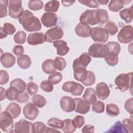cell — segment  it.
<instances>
[{"label": "cell", "mask_w": 133, "mask_h": 133, "mask_svg": "<svg viewBox=\"0 0 133 133\" xmlns=\"http://www.w3.org/2000/svg\"><path fill=\"white\" fill-rule=\"evenodd\" d=\"M20 24L28 32L38 31L42 28V24L38 18L35 17L33 14L28 10H25L18 18Z\"/></svg>", "instance_id": "6da1fadb"}, {"label": "cell", "mask_w": 133, "mask_h": 133, "mask_svg": "<svg viewBox=\"0 0 133 133\" xmlns=\"http://www.w3.org/2000/svg\"><path fill=\"white\" fill-rule=\"evenodd\" d=\"M80 22L94 25L100 23L99 12L98 9H87L84 11L79 17Z\"/></svg>", "instance_id": "7a4b0ae2"}, {"label": "cell", "mask_w": 133, "mask_h": 133, "mask_svg": "<svg viewBox=\"0 0 133 133\" xmlns=\"http://www.w3.org/2000/svg\"><path fill=\"white\" fill-rule=\"evenodd\" d=\"M132 74V72L122 73L116 77L114 83L121 91L125 92L131 87Z\"/></svg>", "instance_id": "3957f363"}, {"label": "cell", "mask_w": 133, "mask_h": 133, "mask_svg": "<svg viewBox=\"0 0 133 133\" xmlns=\"http://www.w3.org/2000/svg\"><path fill=\"white\" fill-rule=\"evenodd\" d=\"M109 52V49L106 44L94 43L88 48V54L94 58H104Z\"/></svg>", "instance_id": "277c9868"}, {"label": "cell", "mask_w": 133, "mask_h": 133, "mask_svg": "<svg viewBox=\"0 0 133 133\" xmlns=\"http://www.w3.org/2000/svg\"><path fill=\"white\" fill-rule=\"evenodd\" d=\"M90 36L94 42L100 44L107 42L109 37V35L107 30L101 26L91 28Z\"/></svg>", "instance_id": "5b68a950"}, {"label": "cell", "mask_w": 133, "mask_h": 133, "mask_svg": "<svg viewBox=\"0 0 133 133\" xmlns=\"http://www.w3.org/2000/svg\"><path fill=\"white\" fill-rule=\"evenodd\" d=\"M62 89L65 92L71 93L74 96H81L84 89V87L81 84L74 81H68L63 84Z\"/></svg>", "instance_id": "8992f818"}, {"label": "cell", "mask_w": 133, "mask_h": 133, "mask_svg": "<svg viewBox=\"0 0 133 133\" xmlns=\"http://www.w3.org/2000/svg\"><path fill=\"white\" fill-rule=\"evenodd\" d=\"M0 127L4 132H10L14 128L13 118L6 111H2L1 113Z\"/></svg>", "instance_id": "52a82bcc"}, {"label": "cell", "mask_w": 133, "mask_h": 133, "mask_svg": "<svg viewBox=\"0 0 133 133\" xmlns=\"http://www.w3.org/2000/svg\"><path fill=\"white\" fill-rule=\"evenodd\" d=\"M21 4V1L11 0L9 1L8 14L11 18L17 19L21 16L24 11Z\"/></svg>", "instance_id": "ba28073f"}, {"label": "cell", "mask_w": 133, "mask_h": 133, "mask_svg": "<svg viewBox=\"0 0 133 133\" xmlns=\"http://www.w3.org/2000/svg\"><path fill=\"white\" fill-rule=\"evenodd\" d=\"M132 26L127 25L123 26L117 35V39L122 43L127 44L131 42L133 40Z\"/></svg>", "instance_id": "9c48e42d"}, {"label": "cell", "mask_w": 133, "mask_h": 133, "mask_svg": "<svg viewBox=\"0 0 133 133\" xmlns=\"http://www.w3.org/2000/svg\"><path fill=\"white\" fill-rule=\"evenodd\" d=\"M63 36V31L61 28L58 26L48 30L45 34V41L48 43H54L61 38Z\"/></svg>", "instance_id": "30bf717a"}, {"label": "cell", "mask_w": 133, "mask_h": 133, "mask_svg": "<svg viewBox=\"0 0 133 133\" xmlns=\"http://www.w3.org/2000/svg\"><path fill=\"white\" fill-rule=\"evenodd\" d=\"M33 123L31 122L27 121L22 119L19 121L15 123L14 125L15 130L11 131V132H19V133H30L31 132V129Z\"/></svg>", "instance_id": "8fae6325"}, {"label": "cell", "mask_w": 133, "mask_h": 133, "mask_svg": "<svg viewBox=\"0 0 133 133\" xmlns=\"http://www.w3.org/2000/svg\"><path fill=\"white\" fill-rule=\"evenodd\" d=\"M23 113L26 118L30 120H34L38 116L39 110L35 105L31 102H29L24 106Z\"/></svg>", "instance_id": "7c38bea8"}, {"label": "cell", "mask_w": 133, "mask_h": 133, "mask_svg": "<svg viewBox=\"0 0 133 133\" xmlns=\"http://www.w3.org/2000/svg\"><path fill=\"white\" fill-rule=\"evenodd\" d=\"M91 60L90 56L87 52H84L81 56L74 60L73 62V69L78 68H86Z\"/></svg>", "instance_id": "4fadbf2b"}, {"label": "cell", "mask_w": 133, "mask_h": 133, "mask_svg": "<svg viewBox=\"0 0 133 133\" xmlns=\"http://www.w3.org/2000/svg\"><path fill=\"white\" fill-rule=\"evenodd\" d=\"M74 100L75 103L74 109L75 112L82 114H85L89 112L90 108L89 103L81 98H75Z\"/></svg>", "instance_id": "5bb4252c"}, {"label": "cell", "mask_w": 133, "mask_h": 133, "mask_svg": "<svg viewBox=\"0 0 133 133\" xmlns=\"http://www.w3.org/2000/svg\"><path fill=\"white\" fill-rule=\"evenodd\" d=\"M61 108L65 112L70 113L74 111L75 103L74 99L68 96L61 97L60 101Z\"/></svg>", "instance_id": "9a60e30c"}, {"label": "cell", "mask_w": 133, "mask_h": 133, "mask_svg": "<svg viewBox=\"0 0 133 133\" xmlns=\"http://www.w3.org/2000/svg\"><path fill=\"white\" fill-rule=\"evenodd\" d=\"M42 24L47 28L55 26L57 22V16L54 12H45L41 17Z\"/></svg>", "instance_id": "2e32d148"}, {"label": "cell", "mask_w": 133, "mask_h": 133, "mask_svg": "<svg viewBox=\"0 0 133 133\" xmlns=\"http://www.w3.org/2000/svg\"><path fill=\"white\" fill-rule=\"evenodd\" d=\"M96 93L99 99L105 100L109 97L110 94V90L105 83L100 82L96 86Z\"/></svg>", "instance_id": "e0dca14e"}, {"label": "cell", "mask_w": 133, "mask_h": 133, "mask_svg": "<svg viewBox=\"0 0 133 133\" xmlns=\"http://www.w3.org/2000/svg\"><path fill=\"white\" fill-rule=\"evenodd\" d=\"M45 42V35L42 32H36L31 33L28 35L27 42L31 45H37L42 44Z\"/></svg>", "instance_id": "ac0fdd59"}, {"label": "cell", "mask_w": 133, "mask_h": 133, "mask_svg": "<svg viewBox=\"0 0 133 133\" xmlns=\"http://www.w3.org/2000/svg\"><path fill=\"white\" fill-rule=\"evenodd\" d=\"M91 28L88 24L78 23L75 28V32L77 35L81 37H88L90 36Z\"/></svg>", "instance_id": "d6986e66"}, {"label": "cell", "mask_w": 133, "mask_h": 133, "mask_svg": "<svg viewBox=\"0 0 133 133\" xmlns=\"http://www.w3.org/2000/svg\"><path fill=\"white\" fill-rule=\"evenodd\" d=\"M1 64L6 68H10L14 66L16 62V58L10 52H5L1 56Z\"/></svg>", "instance_id": "ffe728a7"}, {"label": "cell", "mask_w": 133, "mask_h": 133, "mask_svg": "<svg viewBox=\"0 0 133 133\" xmlns=\"http://www.w3.org/2000/svg\"><path fill=\"white\" fill-rule=\"evenodd\" d=\"M53 45L57 49V54L60 56H65L69 51L67 43L63 40L56 41L53 43Z\"/></svg>", "instance_id": "44dd1931"}, {"label": "cell", "mask_w": 133, "mask_h": 133, "mask_svg": "<svg viewBox=\"0 0 133 133\" xmlns=\"http://www.w3.org/2000/svg\"><path fill=\"white\" fill-rule=\"evenodd\" d=\"M5 111L9 113L13 119L18 117L21 113V109L20 105L15 102L10 103L6 108Z\"/></svg>", "instance_id": "7402d4cb"}, {"label": "cell", "mask_w": 133, "mask_h": 133, "mask_svg": "<svg viewBox=\"0 0 133 133\" xmlns=\"http://www.w3.org/2000/svg\"><path fill=\"white\" fill-rule=\"evenodd\" d=\"M44 72L48 74H52L56 72V68L54 65V60L51 59L45 60L42 65Z\"/></svg>", "instance_id": "603a6c76"}, {"label": "cell", "mask_w": 133, "mask_h": 133, "mask_svg": "<svg viewBox=\"0 0 133 133\" xmlns=\"http://www.w3.org/2000/svg\"><path fill=\"white\" fill-rule=\"evenodd\" d=\"M83 98L88 103L92 104L97 100L96 91L94 88H87L83 96Z\"/></svg>", "instance_id": "cb8c5ba5"}, {"label": "cell", "mask_w": 133, "mask_h": 133, "mask_svg": "<svg viewBox=\"0 0 133 133\" xmlns=\"http://www.w3.org/2000/svg\"><path fill=\"white\" fill-rule=\"evenodd\" d=\"M31 58L26 55H22L17 58V64L21 69H28L31 66Z\"/></svg>", "instance_id": "d4e9b609"}, {"label": "cell", "mask_w": 133, "mask_h": 133, "mask_svg": "<svg viewBox=\"0 0 133 133\" xmlns=\"http://www.w3.org/2000/svg\"><path fill=\"white\" fill-rule=\"evenodd\" d=\"M76 127L73 119L67 118L63 121V125L61 129L64 132L72 133L76 130Z\"/></svg>", "instance_id": "484cf974"}, {"label": "cell", "mask_w": 133, "mask_h": 133, "mask_svg": "<svg viewBox=\"0 0 133 133\" xmlns=\"http://www.w3.org/2000/svg\"><path fill=\"white\" fill-rule=\"evenodd\" d=\"M132 6H131L130 8H126L121 11L119 15L123 20L127 23H129L132 20Z\"/></svg>", "instance_id": "4316f807"}, {"label": "cell", "mask_w": 133, "mask_h": 133, "mask_svg": "<svg viewBox=\"0 0 133 133\" xmlns=\"http://www.w3.org/2000/svg\"><path fill=\"white\" fill-rule=\"evenodd\" d=\"M105 132H128L126 127L123 125L120 121L115 122Z\"/></svg>", "instance_id": "83f0119b"}, {"label": "cell", "mask_w": 133, "mask_h": 133, "mask_svg": "<svg viewBox=\"0 0 133 133\" xmlns=\"http://www.w3.org/2000/svg\"><path fill=\"white\" fill-rule=\"evenodd\" d=\"M60 4L58 1H50L46 3L44 10L48 12H55L59 9Z\"/></svg>", "instance_id": "f1b7e54d"}, {"label": "cell", "mask_w": 133, "mask_h": 133, "mask_svg": "<svg viewBox=\"0 0 133 133\" xmlns=\"http://www.w3.org/2000/svg\"><path fill=\"white\" fill-rule=\"evenodd\" d=\"M124 4L123 1L112 0L110 1L108 7L110 11L113 12H117L123 8Z\"/></svg>", "instance_id": "f546056e"}, {"label": "cell", "mask_w": 133, "mask_h": 133, "mask_svg": "<svg viewBox=\"0 0 133 133\" xmlns=\"http://www.w3.org/2000/svg\"><path fill=\"white\" fill-rule=\"evenodd\" d=\"M104 59L107 63L110 66H113L116 65L118 61V55L112 52H109L104 57Z\"/></svg>", "instance_id": "4dcf8cb0"}, {"label": "cell", "mask_w": 133, "mask_h": 133, "mask_svg": "<svg viewBox=\"0 0 133 133\" xmlns=\"http://www.w3.org/2000/svg\"><path fill=\"white\" fill-rule=\"evenodd\" d=\"M10 87H15L18 91H24L26 87V85L25 82L22 79L16 78L10 82Z\"/></svg>", "instance_id": "1f68e13d"}, {"label": "cell", "mask_w": 133, "mask_h": 133, "mask_svg": "<svg viewBox=\"0 0 133 133\" xmlns=\"http://www.w3.org/2000/svg\"><path fill=\"white\" fill-rule=\"evenodd\" d=\"M32 103L37 108H43L46 103V99L41 95H35L32 97Z\"/></svg>", "instance_id": "d6a6232c"}, {"label": "cell", "mask_w": 133, "mask_h": 133, "mask_svg": "<svg viewBox=\"0 0 133 133\" xmlns=\"http://www.w3.org/2000/svg\"><path fill=\"white\" fill-rule=\"evenodd\" d=\"M106 113L110 116L115 117L119 115V110L116 104L114 103H109L106 106Z\"/></svg>", "instance_id": "836d02e7"}, {"label": "cell", "mask_w": 133, "mask_h": 133, "mask_svg": "<svg viewBox=\"0 0 133 133\" xmlns=\"http://www.w3.org/2000/svg\"><path fill=\"white\" fill-rule=\"evenodd\" d=\"M46 126L41 122H36L33 124L31 129L32 133H43L45 132L46 129Z\"/></svg>", "instance_id": "e575fe53"}, {"label": "cell", "mask_w": 133, "mask_h": 133, "mask_svg": "<svg viewBox=\"0 0 133 133\" xmlns=\"http://www.w3.org/2000/svg\"><path fill=\"white\" fill-rule=\"evenodd\" d=\"M104 29L107 30L109 35L111 36L115 35L118 30V28L116 24L112 21H108L105 24Z\"/></svg>", "instance_id": "d590c367"}, {"label": "cell", "mask_w": 133, "mask_h": 133, "mask_svg": "<svg viewBox=\"0 0 133 133\" xmlns=\"http://www.w3.org/2000/svg\"><path fill=\"white\" fill-rule=\"evenodd\" d=\"M96 81V77L94 73L90 71H87V75L83 81L82 82L85 86H89L93 85Z\"/></svg>", "instance_id": "8d00e7d4"}, {"label": "cell", "mask_w": 133, "mask_h": 133, "mask_svg": "<svg viewBox=\"0 0 133 133\" xmlns=\"http://www.w3.org/2000/svg\"><path fill=\"white\" fill-rule=\"evenodd\" d=\"M26 34L23 31H18L14 36V42L18 44H23L26 41Z\"/></svg>", "instance_id": "74e56055"}, {"label": "cell", "mask_w": 133, "mask_h": 133, "mask_svg": "<svg viewBox=\"0 0 133 133\" xmlns=\"http://www.w3.org/2000/svg\"><path fill=\"white\" fill-rule=\"evenodd\" d=\"M48 125L55 129H61L63 125V121L56 117H52L48 119Z\"/></svg>", "instance_id": "f35d334b"}, {"label": "cell", "mask_w": 133, "mask_h": 133, "mask_svg": "<svg viewBox=\"0 0 133 133\" xmlns=\"http://www.w3.org/2000/svg\"><path fill=\"white\" fill-rule=\"evenodd\" d=\"M44 5L43 2L39 0L30 1L28 3V8L33 11L41 9Z\"/></svg>", "instance_id": "ab89813d"}, {"label": "cell", "mask_w": 133, "mask_h": 133, "mask_svg": "<svg viewBox=\"0 0 133 133\" xmlns=\"http://www.w3.org/2000/svg\"><path fill=\"white\" fill-rule=\"evenodd\" d=\"M54 65L56 70L62 71L66 65V62L65 59L60 57H56L54 60Z\"/></svg>", "instance_id": "60d3db41"}, {"label": "cell", "mask_w": 133, "mask_h": 133, "mask_svg": "<svg viewBox=\"0 0 133 133\" xmlns=\"http://www.w3.org/2000/svg\"><path fill=\"white\" fill-rule=\"evenodd\" d=\"M92 110L94 112L97 113H103L104 111V104L101 101H96L92 104Z\"/></svg>", "instance_id": "b9f144b4"}, {"label": "cell", "mask_w": 133, "mask_h": 133, "mask_svg": "<svg viewBox=\"0 0 133 133\" xmlns=\"http://www.w3.org/2000/svg\"><path fill=\"white\" fill-rule=\"evenodd\" d=\"M106 45L109 49V52H114L117 55L119 54L121 51V47L118 43L115 42H110L107 43Z\"/></svg>", "instance_id": "7bdbcfd3"}, {"label": "cell", "mask_w": 133, "mask_h": 133, "mask_svg": "<svg viewBox=\"0 0 133 133\" xmlns=\"http://www.w3.org/2000/svg\"><path fill=\"white\" fill-rule=\"evenodd\" d=\"M29 98L28 93L24 91H19L17 94L16 100L21 103L26 102Z\"/></svg>", "instance_id": "ee69618b"}, {"label": "cell", "mask_w": 133, "mask_h": 133, "mask_svg": "<svg viewBox=\"0 0 133 133\" xmlns=\"http://www.w3.org/2000/svg\"><path fill=\"white\" fill-rule=\"evenodd\" d=\"M40 87L47 92H51L54 89L53 84L49 80H44L40 84Z\"/></svg>", "instance_id": "f6af8a7d"}, {"label": "cell", "mask_w": 133, "mask_h": 133, "mask_svg": "<svg viewBox=\"0 0 133 133\" xmlns=\"http://www.w3.org/2000/svg\"><path fill=\"white\" fill-rule=\"evenodd\" d=\"M9 1L7 0H0V17L4 18L7 15V6Z\"/></svg>", "instance_id": "bcb514c9"}, {"label": "cell", "mask_w": 133, "mask_h": 133, "mask_svg": "<svg viewBox=\"0 0 133 133\" xmlns=\"http://www.w3.org/2000/svg\"><path fill=\"white\" fill-rule=\"evenodd\" d=\"M19 91L13 87H10L6 90V98L10 101L16 100L17 94Z\"/></svg>", "instance_id": "7dc6e473"}, {"label": "cell", "mask_w": 133, "mask_h": 133, "mask_svg": "<svg viewBox=\"0 0 133 133\" xmlns=\"http://www.w3.org/2000/svg\"><path fill=\"white\" fill-rule=\"evenodd\" d=\"M62 79V75L61 73L55 72L54 73L48 76V80L53 84H57L59 83Z\"/></svg>", "instance_id": "c3c4849f"}, {"label": "cell", "mask_w": 133, "mask_h": 133, "mask_svg": "<svg viewBox=\"0 0 133 133\" xmlns=\"http://www.w3.org/2000/svg\"><path fill=\"white\" fill-rule=\"evenodd\" d=\"M3 30L7 35H12L16 32L15 26L9 22H6L4 24Z\"/></svg>", "instance_id": "681fc988"}, {"label": "cell", "mask_w": 133, "mask_h": 133, "mask_svg": "<svg viewBox=\"0 0 133 133\" xmlns=\"http://www.w3.org/2000/svg\"><path fill=\"white\" fill-rule=\"evenodd\" d=\"M26 89L27 91L29 94V95L32 96L35 95L37 92L38 87L37 85L35 84L34 82H30L28 83Z\"/></svg>", "instance_id": "f907efd6"}, {"label": "cell", "mask_w": 133, "mask_h": 133, "mask_svg": "<svg viewBox=\"0 0 133 133\" xmlns=\"http://www.w3.org/2000/svg\"><path fill=\"white\" fill-rule=\"evenodd\" d=\"M78 2L81 4L86 5L89 7L91 8H98L99 4L97 1L91 0V1H87V0H79Z\"/></svg>", "instance_id": "816d5d0a"}, {"label": "cell", "mask_w": 133, "mask_h": 133, "mask_svg": "<svg viewBox=\"0 0 133 133\" xmlns=\"http://www.w3.org/2000/svg\"><path fill=\"white\" fill-rule=\"evenodd\" d=\"M76 128H81L85 123V118L82 115H76L73 119Z\"/></svg>", "instance_id": "f5cc1de1"}, {"label": "cell", "mask_w": 133, "mask_h": 133, "mask_svg": "<svg viewBox=\"0 0 133 133\" xmlns=\"http://www.w3.org/2000/svg\"><path fill=\"white\" fill-rule=\"evenodd\" d=\"M9 75L6 71L1 70L0 71V84L1 85L6 84L9 81Z\"/></svg>", "instance_id": "db71d44e"}, {"label": "cell", "mask_w": 133, "mask_h": 133, "mask_svg": "<svg viewBox=\"0 0 133 133\" xmlns=\"http://www.w3.org/2000/svg\"><path fill=\"white\" fill-rule=\"evenodd\" d=\"M132 104H133V98H130L128 99H127L124 105V108L125 110L129 113L131 115L132 114Z\"/></svg>", "instance_id": "11a10c76"}, {"label": "cell", "mask_w": 133, "mask_h": 133, "mask_svg": "<svg viewBox=\"0 0 133 133\" xmlns=\"http://www.w3.org/2000/svg\"><path fill=\"white\" fill-rule=\"evenodd\" d=\"M123 125L126 127L128 132H132V119H130L129 118H125L122 121Z\"/></svg>", "instance_id": "9f6ffc18"}, {"label": "cell", "mask_w": 133, "mask_h": 133, "mask_svg": "<svg viewBox=\"0 0 133 133\" xmlns=\"http://www.w3.org/2000/svg\"><path fill=\"white\" fill-rule=\"evenodd\" d=\"M13 52L16 56H20L24 53V48L21 45H16L13 48Z\"/></svg>", "instance_id": "6f0895ef"}, {"label": "cell", "mask_w": 133, "mask_h": 133, "mask_svg": "<svg viewBox=\"0 0 133 133\" xmlns=\"http://www.w3.org/2000/svg\"><path fill=\"white\" fill-rule=\"evenodd\" d=\"M95 130V127L91 125H86L82 129V132H94Z\"/></svg>", "instance_id": "680465c9"}, {"label": "cell", "mask_w": 133, "mask_h": 133, "mask_svg": "<svg viewBox=\"0 0 133 133\" xmlns=\"http://www.w3.org/2000/svg\"><path fill=\"white\" fill-rule=\"evenodd\" d=\"M6 98V90L1 87V101L3 100Z\"/></svg>", "instance_id": "91938a15"}, {"label": "cell", "mask_w": 133, "mask_h": 133, "mask_svg": "<svg viewBox=\"0 0 133 133\" xmlns=\"http://www.w3.org/2000/svg\"><path fill=\"white\" fill-rule=\"evenodd\" d=\"M61 2H62V5L64 6L68 7V6H70L73 5L75 2V1H62Z\"/></svg>", "instance_id": "94428289"}, {"label": "cell", "mask_w": 133, "mask_h": 133, "mask_svg": "<svg viewBox=\"0 0 133 133\" xmlns=\"http://www.w3.org/2000/svg\"><path fill=\"white\" fill-rule=\"evenodd\" d=\"M60 132V131L58 130H56V129H54L53 128H49V127H47L46 128V129L45 131V132Z\"/></svg>", "instance_id": "6125c7cd"}, {"label": "cell", "mask_w": 133, "mask_h": 133, "mask_svg": "<svg viewBox=\"0 0 133 133\" xmlns=\"http://www.w3.org/2000/svg\"><path fill=\"white\" fill-rule=\"evenodd\" d=\"M0 35H1V38L2 39V38H5L7 37V35L5 33V32L4 31V30H3V28L2 27H1L0 28Z\"/></svg>", "instance_id": "be15d7a7"}, {"label": "cell", "mask_w": 133, "mask_h": 133, "mask_svg": "<svg viewBox=\"0 0 133 133\" xmlns=\"http://www.w3.org/2000/svg\"><path fill=\"white\" fill-rule=\"evenodd\" d=\"M98 4H100L101 5H107L109 2V1H103V0H98L97 1Z\"/></svg>", "instance_id": "e7e4bbea"}]
</instances>
